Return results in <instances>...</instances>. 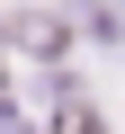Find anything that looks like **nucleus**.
Wrapping results in <instances>:
<instances>
[{
    "label": "nucleus",
    "mask_w": 125,
    "mask_h": 134,
    "mask_svg": "<svg viewBox=\"0 0 125 134\" xmlns=\"http://www.w3.org/2000/svg\"><path fill=\"white\" fill-rule=\"evenodd\" d=\"M18 45H27V54H54V45H62V18H18Z\"/></svg>",
    "instance_id": "obj_1"
},
{
    "label": "nucleus",
    "mask_w": 125,
    "mask_h": 134,
    "mask_svg": "<svg viewBox=\"0 0 125 134\" xmlns=\"http://www.w3.org/2000/svg\"><path fill=\"white\" fill-rule=\"evenodd\" d=\"M54 134H98V116H89L81 98H62V116H54Z\"/></svg>",
    "instance_id": "obj_2"
}]
</instances>
